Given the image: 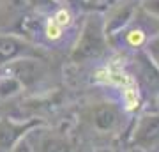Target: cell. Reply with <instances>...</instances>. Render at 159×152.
Here are the masks:
<instances>
[{
  "label": "cell",
  "instance_id": "6da1fadb",
  "mask_svg": "<svg viewBox=\"0 0 159 152\" xmlns=\"http://www.w3.org/2000/svg\"><path fill=\"white\" fill-rule=\"evenodd\" d=\"M120 94H122V104H124L125 112H136L140 108V103H142V97H140V90H138L136 85H127V87H122L120 89Z\"/></svg>",
  "mask_w": 159,
  "mask_h": 152
},
{
  "label": "cell",
  "instance_id": "7a4b0ae2",
  "mask_svg": "<svg viewBox=\"0 0 159 152\" xmlns=\"http://www.w3.org/2000/svg\"><path fill=\"white\" fill-rule=\"evenodd\" d=\"M44 37L50 43H57V41H60L64 37V28L53 18H48L44 23Z\"/></svg>",
  "mask_w": 159,
  "mask_h": 152
},
{
  "label": "cell",
  "instance_id": "277c9868",
  "mask_svg": "<svg viewBox=\"0 0 159 152\" xmlns=\"http://www.w3.org/2000/svg\"><path fill=\"white\" fill-rule=\"evenodd\" d=\"M125 41H127L129 46L138 48V46H142L145 43V34H143L142 30H131L129 34H127V37H125Z\"/></svg>",
  "mask_w": 159,
  "mask_h": 152
},
{
  "label": "cell",
  "instance_id": "3957f363",
  "mask_svg": "<svg viewBox=\"0 0 159 152\" xmlns=\"http://www.w3.org/2000/svg\"><path fill=\"white\" fill-rule=\"evenodd\" d=\"M53 20L60 25V27L66 30V28L69 27H73V23H74V16H73V12L69 11V9H66V7H60V9H57L55 11V14H53Z\"/></svg>",
  "mask_w": 159,
  "mask_h": 152
}]
</instances>
